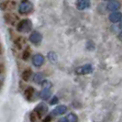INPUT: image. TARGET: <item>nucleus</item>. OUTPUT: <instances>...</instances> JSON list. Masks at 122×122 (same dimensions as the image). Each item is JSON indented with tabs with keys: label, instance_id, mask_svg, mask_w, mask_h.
<instances>
[{
	"label": "nucleus",
	"instance_id": "nucleus-1",
	"mask_svg": "<svg viewBox=\"0 0 122 122\" xmlns=\"http://www.w3.org/2000/svg\"><path fill=\"white\" fill-rule=\"evenodd\" d=\"M17 30L19 32H23V33H27L29 31L32 30V22L30 19H22L18 22V26H17Z\"/></svg>",
	"mask_w": 122,
	"mask_h": 122
},
{
	"label": "nucleus",
	"instance_id": "nucleus-28",
	"mask_svg": "<svg viewBox=\"0 0 122 122\" xmlns=\"http://www.w3.org/2000/svg\"><path fill=\"white\" fill-rule=\"evenodd\" d=\"M119 28H120V29L122 30V22L120 23V24H119Z\"/></svg>",
	"mask_w": 122,
	"mask_h": 122
},
{
	"label": "nucleus",
	"instance_id": "nucleus-14",
	"mask_svg": "<svg viewBox=\"0 0 122 122\" xmlns=\"http://www.w3.org/2000/svg\"><path fill=\"white\" fill-rule=\"evenodd\" d=\"M50 96H51L50 88H43V90L40 94V97L42 99H48L50 97Z\"/></svg>",
	"mask_w": 122,
	"mask_h": 122
},
{
	"label": "nucleus",
	"instance_id": "nucleus-7",
	"mask_svg": "<svg viewBox=\"0 0 122 122\" xmlns=\"http://www.w3.org/2000/svg\"><path fill=\"white\" fill-rule=\"evenodd\" d=\"M47 111H48V107H47V106H46V105L43 104V103L39 104L36 107V108H35L36 115H38L39 117H41L42 116V114L46 113Z\"/></svg>",
	"mask_w": 122,
	"mask_h": 122
},
{
	"label": "nucleus",
	"instance_id": "nucleus-17",
	"mask_svg": "<svg viewBox=\"0 0 122 122\" xmlns=\"http://www.w3.org/2000/svg\"><path fill=\"white\" fill-rule=\"evenodd\" d=\"M9 4H10L9 1H3V2H1L0 3V8H1V10H3V11L6 10L9 7Z\"/></svg>",
	"mask_w": 122,
	"mask_h": 122
},
{
	"label": "nucleus",
	"instance_id": "nucleus-26",
	"mask_svg": "<svg viewBox=\"0 0 122 122\" xmlns=\"http://www.w3.org/2000/svg\"><path fill=\"white\" fill-rule=\"evenodd\" d=\"M118 39H119V40H120V41H122V32L120 33V34H119V35H118Z\"/></svg>",
	"mask_w": 122,
	"mask_h": 122
},
{
	"label": "nucleus",
	"instance_id": "nucleus-15",
	"mask_svg": "<svg viewBox=\"0 0 122 122\" xmlns=\"http://www.w3.org/2000/svg\"><path fill=\"white\" fill-rule=\"evenodd\" d=\"M48 59L52 63H55L57 61V54L55 53L54 51H50L49 53H48Z\"/></svg>",
	"mask_w": 122,
	"mask_h": 122
},
{
	"label": "nucleus",
	"instance_id": "nucleus-16",
	"mask_svg": "<svg viewBox=\"0 0 122 122\" xmlns=\"http://www.w3.org/2000/svg\"><path fill=\"white\" fill-rule=\"evenodd\" d=\"M66 118H67L68 122H77L78 121V117L76 116L74 113L69 114Z\"/></svg>",
	"mask_w": 122,
	"mask_h": 122
},
{
	"label": "nucleus",
	"instance_id": "nucleus-5",
	"mask_svg": "<svg viewBox=\"0 0 122 122\" xmlns=\"http://www.w3.org/2000/svg\"><path fill=\"white\" fill-rule=\"evenodd\" d=\"M32 62L35 66L40 67L44 63V57L41 54H35L32 58Z\"/></svg>",
	"mask_w": 122,
	"mask_h": 122
},
{
	"label": "nucleus",
	"instance_id": "nucleus-27",
	"mask_svg": "<svg viewBox=\"0 0 122 122\" xmlns=\"http://www.w3.org/2000/svg\"><path fill=\"white\" fill-rule=\"evenodd\" d=\"M2 86H3V81L1 80V81H0V90H1V88H2Z\"/></svg>",
	"mask_w": 122,
	"mask_h": 122
},
{
	"label": "nucleus",
	"instance_id": "nucleus-8",
	"mask_svg": "<svg viewBox=\"0 0 122 122\" xmlns=\"http://www.w3.org/2000/svg\"><path fill=\"white\" fill-rule=\"evenodd\" d=\"M16 18H18L16 15H11V14H9V13H6V14L4 15V19H5V21L9 25L15 24V19H16Z\"/></svg>",
	"mask_w": 122,
	"mask_h": 122
},
{
	"label": "nucleus",
	"instance_id": "nucleus-6",
	"mask_svg": "<svg viewBox=\"0 0 122 122\" xmlns=\"http://www.w3.org/2000/svg\"><path fill=\"white\" fill-rule=\"evenodd\" d=\"M93 70L92 65L90 64H86L84 66H81V67L77 68L76 70V73L78 74H87V73H90Z\"/></svg>",
	"mask_w": 122,
	"mask_h": 122
},
{
	"label": "nucleus",
	"instance_id": "nucleus-13",
	"mask_svg": "<svg viewBox=\"0 0 122 122\" xmlns=\"http://www.w3.org/2000/svg\"><path fill=\"white\" fill-rule=\"evenodd\" d=\"M119 6H120V4L117 1H113V2H110L107 5V8L111 11H115V10L119 8Z\"/></svg>",
	"mask_w": 122,
	"mask_h": 122
},
{
	"label": "nucleus",
	"instance_id": "nucleus-3",
	"mask_svg": "<svg viewBox=\"0 0 122 122\" xmlns=\"http://www.w3.org/2000/svg\"><path fill=\"white\" fill-rule=\"evenodd\" d=\"M29 40H30V41L31 43L36 44L37 45V44H40V43H41V40H42V35H41V33L39 32V31H34V32H32L30 34Z\"/></svg>",
	"mask_w": 122,
	"mask_h": 122
},
{
	"label": "nucleus",
	"instance_id": "nucleus-18",
	"mask_svg": "<svg viewBox=\"0 0 122 122\" xmlns=\"http://www.w3.org/2000/svg\"><path fill=\"white\" fill-rule=\"evenodd\" d=\"M43 80V75L41 73H38L34 75V78H33V81L36 82V83H41Z\"/></svg>",
	"mask_w": 122,
	"mask_h": 122
},
{
	"label": "nucleus",
	"instance_id": "nucleus-2",
	"mask_svg": "<svg viewBox=\"0 0 122 122\" xmlns=\"http://www.w3.org/2000/svg\"><path fill=\"white\" fill-rule=\"evenodd\" d=\"M32 9H33V4L29 0H23L18 6V12L21 15L29 14L32 11Z\"/></svg>",
	"mask_w": 122,
	"mask_h": 122
},
{
	"label": "nucleus",
	"instance_id": "nucleus-12",
	"mask_svg": "<svg viewBox=\"0 0 122 122\" xmlns=\"http://www.w3.org/2000/svg\"><path fill=\"white\" fill-rule=\"evenodd\" d=\"M30 75H31V70L30 69H26L25 71H23V73L21 74V78L25 82H28L30 80Z\"/></svg>",
	"mask_w": 122,
	"mask_h": 122
},
{
	"label": "nucleus",
	"instance_id": "nucleus-11",
	"mask_svg": "<svg viewBox=\"0 0 122 122\" xmlns=\"http://www.w3.org/2000/svg\"><path fill=\"white\" fill-rule=\"evenodd\" d=\"M34 88L31 87V86H29L26 90H25V97L28 100H31V98L34 95Z\"/></svg>",
	"mask_w": 122,
	"mask_h": 122
},
{
	"label": "nucleus",
	"instance_id": "nucleus-10",
	"mask_svg": "<svg viewBox=\"0 0 122 122\" xmlns=\"http://www.w3.org/2000/svg\"><path fill=\"white\" fill-rule=\"evenodd\" d=\"M121 18L122 14L119 12H114L109 16V19L112 22H117V21H119L121 19Z\"/></svg>",
	"mask_w": 122,
	"mask_h": 122
},
{
	"label": "nucleus",
	"instance_id": "nucleus-19",
	"mask_svg": "<svg viewBox=\"0 0 122 122\" xmlns=\"http://www.w3.org/2000/svg\"><path fill=\"white\" fill-rule=\"evenodd\" d=\"M30 52L29 50L27 49L26 51H24L23 53H22V60H23V61H28L29 58H30Z\"/></svg>",
	"mask_w": 122,
	"mask_h": 122
},
{
	"label": "nucleus",
	"instance_id": "nucleus-22",
	"mask_svg": "<svg viewBox=\"0 0 122 122\" xmlns=\"http://www.w3.org/2000/svg\"><path fill=\"white\" fill-rule=\"evenodd\" d=\"M5 70H6L5 65H4L3 63H0V74H2V73H5Z\"/></svg>",
	"mask_w": 122,
	"mask_h": 122
},
{
	"label": "nucleus",
	"instance_id": "nucleus-29",
	"mask_svg": "<svg viewBox=\"0 0 122 122\" xmlns=\"http://www.w3.org/2000/svg\"><path fill=\"white\" fill-rule=\"evenodd\" d=\"M106 1H107V0H106Z\"/></svg>",
	"mask_w": 122,
	"mask_h": 122
},
{
	"label": "nucleus",
	"instance_id": "nucleus-23",
	"mask_svg": "<svg viewBox=\"0 0 122 122\" xmlns=\"http://www.w3.org/2000/svg\"><path fill=\"white\" fill-rule=\"evenodd\" d=\"M51 117L48 115L47 117H45L44 118H43V122H51Z\"/></svg>",
	"mask_w": 122,
	"mask_h": 122
},
{
	"label": "nucleus",
	"instance_id": "nucleus-20",
	"mask_svg": "<svg viewBox=\"0 0 122 122\" xmlns=\"http://www.w3.org/2000/svg\"><path fill=\"white\" fill-rule=\"evenodd\" d=\"M30 122H36L37 121V115L35 113L31 112L30 114Z\"/></svg>",
	"mask_w": 122,
	"mask_h": 122
},
{
	"label": "nucleus",
	"instance_id": "nucleus-25",
	"mask_svg": "<svg viewBox=\"0 0 122 122\" xmlns=\"http://www.w3.org/2000/svg\"><path fill=\"white\" fill-rule=\"evenodd\" d=\"M59 122H68V120L66 117H62V118H61V119L59 120Z\"/></svg>",
	"mask_w": 122,
	"mask_h": 122
},
{
	"label": "nucleus",
	"instance_id": "nucleus-4",
	"mask_svg": "<svg viewBox=\"0 0 122 122\" xmlns=\"http://www.w3.org/2000/svg\"><path fill=\"white\" fill-rule=\"evenodd\" d=\"M76 7L79 10H84L87 7H89L91 5V1L90 0H77L76 1Z\"/></svg>",
	"mask_w": 122,
	"mask_h": 122
},
{
	"label": "nucleus",
	"instance_id": "nucleus-9",
	"mask_svg": "<svg viewBox=\"0 0 122 122\" xmlns=\"http://www.w3.org/2000/svg\"><path fill=\"white\" fill-rule=\"evenodd\" d=\"M67 111V107H65V106H58V107H56L53 110V114L54 115H62V114H64L65 112Z\"/></svg>",
	"mask_w": 122,
	"mask_h": 122
},
{
	"label": "nucleus",
	"instance_id": "nucleus-24",
	"mask_svg": "<svg viewBox=\"0 0 122 122\" xmlns=\"http://www.w3.org/2000/svg\"><path fill=\"white\" fill-rule=\"evenodd\" d=\"M3 53H4V48H3L2 44L0 43V55H2Z\"/></svg>",
	"mask_w": 122,
	"mask_h": 122
},
{
	"label": "nucleus",
	"instance_id": "nucleus-21",
	"mask_svg": "<svg viewBox=\"0 0 122 122\" xmlns=\"http://www.w3.org/2000/svg\"><path fill=\"white\" fill-rule=\"evenodd\" d=\"M56 103H58V97H53L52 99L50 101V104L51 105H55Z\"/></svg>",
	"mask_w": 122,
	"mask_h": 122
}]
</instances>
